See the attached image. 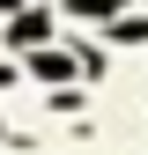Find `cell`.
<instances>
[{"label":"cell","mask_w":148,"mask_h":155,"mask_svg":"<svg viewBox=\"0 0 148 155\" xmlns=\"http://www.w3.org/2000/svg\"><path fill=\"white\" fill-rule=\"evenodd\" d=\"M45 15H15V22H8V45H45Z\"/></svg>","instance_id":"1"},{"label":"cell","mask_w":148,"mask_h":155,"mask_svg":"<svg viewBox=\"0 0 148 155\" xmlns=\"http://www.w3.org/2000/svg\"><path fill=\"white\" fill-rule=\"evenodd\" d=\"M67 8L82 15V22H104V15H111V8H126V0H67Z\"/></svg>","instance_id":"2"},{"label":"cell","mask_w":148,"mask_h":155,"mask_svg":"<svg viewBox=\"0 0 148 155\" xmlns=\"http://www.w3.org/2000/svg\"><path fill=\"white\" fill-rule=\"evenodd\" d=\"M111 37H119V45H148V15H126V22L111 30Z\"/></svg>","instance_id":"3"},{"label":"cell","mask_w":148,"mask_h":155,"mask_svg":"<svg viewBox=\"0 0 148 155\" xmlns=\"http://www.w3.org/2000/svg\"><path fill=\"white\" fill-rule=\"evenodd\" d=\"M8 81H15V67H0V89H8Z\"/></svg>","instance_id":"4"}]
</instances>
